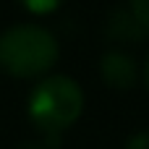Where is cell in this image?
I'll return each mask as SVG.
<instances>
[{
	"mask_svg": "<svg viewBox=\"0 0 149 149\" xmlns=\"http://www.w3.org/2000/svg\"><path fill=\"white\" fill-rule=\"evenodd\" d=\"M16 3L31 16H47V13H55L65 0H16Z\"/></svg>",
	"mask_w": 149,
	"mask_h": 149,
	"instance_id": "obj_5",
	"label": "cell"
},
{
	"mask_svg": "<svg viewBox=\"0 0 149 149\" xmlns=\"http://www.w3.org/2000/svg\"><path fill=\"white\" fill-rule=\"evenodd\" d=\"M141 81H144V86H147V92H149V52H147V58H144V65H141Z\"/></svg>",
	"mask_w": 149,
	"mask_h": 149,
	"instance_id": "obj_9",
	"label": "cell"
},
{
	"mask_svg": "<svg viewBox=\"0 0 149 149\" xmlns=\"http://www.w3.org/2000/svg\"><path fill=\"white\" fill-rule=\"evenodd\" d=\"M100 76L105 81V86L115 89V92H128L139 84V65L136 58L123 52V50H107L100 58Z\"/></svg>",
	"mask_w": 149,
	"mask_h": 149,
	"instance_id": "obj_3",
	"label": "cell"
},
{
	"mask_svg": "<svg viewBox=\"0 0 149 149\" xmlns=\"http://www.w3.org/2000/svg\"><path fill=\"white\" fill-rule=\"evenodd\" d=\"M18 149H52L47 141H42V139H37V141H24Z\"/></svg>",
	"mask_w": 149,
	"mask_h": 149,
	"instance_id": "obj_8",
	"label": "cell"
},
{
	"mask_svg": "<svg viewBox=\"0 0 149 149\" xmlns=\"http://www.w3.org/2000/svg\"><path fill=\"white\" fill-rule=\"evenodd\" d=\"M149 37V29L131 13L128 5H118L105 18V39L113 45H139Z\"/></svg>",
	"mask_w": 149,
	"mask_h": 149,
	"instance_id": "obj_4",
	"label": "cell"
},
{
	"mask_svg": "<svg viewBox=\"0 0 149 149\" xmlns=\"http://www.w3.org/2000/svg\"><path fill=\"white\" fill-rule=\"evenodd\" d=\"M128 8H131V13L149 29V0H128Z\"/></svg>",
	"mask_w": 149,
	"mask_h": 149,
	"instance_id": "obj_6",
	"label": "cell"
},
{
	"mask_svg": "<svg viewBox=\"0 0 149 149\" xmlns=\"http://www.w3.org/2000/svg\"><path fill=\"white\" fill-rule=\"evenodd\" d=\"M60 58L52 31L37 24H16L0 34V71L13 79H42Z\"/></svg>",
	"mask_w": 149,
	"mask_h": 149,
	"instance_id": "obj_2",
	"label": "cell"
},
{
	"mask_svg": "<svg viewBox=\"0 0 149 149\" xmlns=\"http://www.w3.org/2000/svg\"><path fill=\"white\" fill-rule=\"evenodd\" d=\"M126 149H149V131H136L134 136H128Z\"/></svg>",
	"mask_w": 149,
	"mask_h": 149,
	"instance_id": "obj_7",
	"label": "cell"
},
{
	"mask_svg": "<svg viewBox=\"0 0 149 149\" xmlns=\"http://www.w3.org/2000/svg\"><path fill=\"white\" fill-rule=\"evenodd\" d=\"M81 113L84 92L71 76H42L26 102V115L31 126L52 149L60 147V136L81 118Z\"/></svg>",
	"mask_w": 149,
	"mask_h": 149,
	"instance_id": "obj_1",
	"label": "cell"
}]
</instances>
